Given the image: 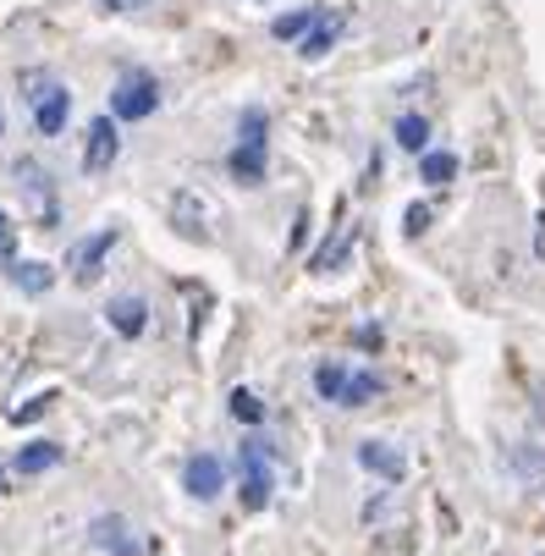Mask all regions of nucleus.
Masks as SVG:
<instances>
[{
  "label": "nucleus",
  "mask_w": 545,
  "mask_h": 556,
  "mask_svg": "<svg viewBox=\"0 0 545 556\" xmlns=\"http://www.w3.org/2000/svg\"><path fill=\"white\" fill-rule=\"evenodd\" d=\"M105 320H111V331H116V337H127V342H132V337H143V331H149V303H143L138 292H122V298H111V303H105Z\"/></svg>",
  "instance_id": "1a4fd4ad"
},
{
  "label": "nucleus",
  "mask_w": 545,
  "mask_h": 556,
  "mask_svg": "<svg viewBox=\"0 0 545 556\" xmlns=\"http://www.w3.org/2000/svg\"><path fill=\"white\" fill-rule=\"evenodd\" d=\"M182 485H188L193 502H215V496L226 491V463H220L215 452H193L188 468H182Z\"/></svg>",
  "instance_id": "423d86ee"
},
{
  "label": "nucleus",
  "mask_w": 545,
  "mask_h": 556,
  "mask_svg": "<svg viewBox=\"0 0 545 556\" xmlns=\"http://www.w3.org/2000/svg\"><path fill=\"white\" fill-rule=\"evenodd\" d=\"M534 414L545 419V380H534Z\"/></svg>",
  "instance_id": "7c9ffc66"
},
{
  "label": "nucleus",
  "mask_w": 545,
  "mask_h": 556,
  "mask_svg": "<svg viewBox=\"0 0 545 556\" xmlns=\"http://www.w3.org/2000/svg\"><path fill=\"white\" fill-rule=\"evenodd\" d=\"M172 210H177V215H182V231H188V237H193V243H210V231H204V226H199V220H204V204H199V199H193V193H177V204H172Z\"/></svg>",
  "instance_id": "a211bd4d"
},
{
  "label": "nucleus",
  "mask_w": 545,
  "mask_h": 556,
  "mask_svg": "<svg viewBox=\"0 0 545 556\" xmlns=\"http://www.w3.org/2000/svg\"><path fill=\"white\" fill-rule=\"evenodd\" d=\"M270 457H265V441L259 435H249L243 441V507L249 513H259L265 502H270Z\"/></svg>",
  "instance_id": "7ed1b4c3"
},
{
  "label": "nucleus",
  "mask_w": 545,
  "mask_h": 556,
  "mask_svg": "<svg viewBox=\"0 0 545 556\" xmlns=\"http://www.w3.org/2000/svg\"><path fill=\"white\" fill-rule=\"evenodd\" d=\"M342 386H347V369L342 364H320L315 369V391L326 396V403H342Z\"/></svg>",
  "instance_id": "6ab92c4d"
},
{
  "label": "nucleus",
  "mask_w": 545,
  "mask_h": 556,
  "mask_svg": "<svg viewBox=\"0 0 545 556\" xmlns=\"http://www.w3.org/2000/svg\"><path fill=\"white\" fill-rule=\"evenodd\" d=\"M512 468L523 473V480H540V473H545V452L540 446H518L512 452Z\"/></svg>",
  "instance_id": "b1692460"
},
{
  "label": "nucleus",
  "mask_w": 545,
  "mask_h": 556,
  "mask_svg": "<svg viewBox=\"0 0 545 556\" xmlns=\"http://www.w3.org/2000/svg\"><path fill=\"white\" fill-rule=\"evenodd\" d=\"M380 391H385V380H380L375 369H347V386H342V408H369Z\"/></svg>",
  "instance_id": "2eb2a0df"
},
{
  "label": "nucleus",
  "mask_w": 545,
  "mask_h": 556,
  "mask_svg": "<svg viewBox=\"0 0 545 556\" xmlns=\"http://www.w3.org/2000/svg\"><path fill=\"white\" fill-rule=\"evenodd\" d=\"M226 172L238 177L243 188H259L265 182V143H231L226 149Z\"/></svg>",
  "instance_id": "f8f14e48"
},
{
  "label": "nucleus",
  "mask_w": 545,
  "mask_h": 556,
  "mask_svg": "<svg viewBox=\"0 0 545 556\" xmlns=\"http://www.w3.org/2000/svg\"><path fill=\"white\" fill-rule=\"evenodd\" d=\"M358 348H380V331L375 326H358Z\"/></svg>",
  "instance_id": "c756f323"
},
{
  "label": "nucleus",
  "mask_w": 545,
  "mask_h": 556,
  "mask_svg": "<svg viewBox=\"0 0 545 556\" xmlns=\"http://www.w3.org/2000/svg\"><path fill=\"white\" fill-rule=\"evenodd\" d=\"M315 12H320V7H303V12H287V17H276V39H303V28L315 23Z\"/></svg>",
  "instance_id": "5701e85b"
},
{
  "label": "nucleus",
  "mask_w": 545,
  "mask_h": 556,
  "mask_svg": "<svg viewBox=\"0 0 545 556\" xmlns=\"http://www.w3.org/2000/svg\"><path fill=\"white\" fill-rule=\"evenodd\" d=\"M7 260H17V231H12V215L0 210V265Z\"/></svg>",
  "instance_id": "bb28decb"
},
{
  "label": "nucleus",
  "mask_w": 545,
  "mask_h": 556,
  "mask_svg": "<svg viewBox=\"0 0 545 556\" xmlns=\"http://www.w3.org/2000/svg\"><path fill=\"white\" fill-rule=\"evenodd\" d=\"M397 143L419 154V149L430 143V122H424V116H397Z\"/></svg>",
  "instance_id": "aec40b11"
},
{
  "label": "nucleus",
  "mask_w": 545,
  "mask_h": 556,
  "mask_svg": "<svg viewBox=\"0 0 545 556\" xmlns=\"http://www.w3.org/2000/svg\"><path fill=\"white\" fill-rule=\"evenodd\" d=\"M12 172H17V193L28 199V210L39 215V226H55V182H50V172H39L34 161H17Z\"/></svg>",
  "instance_id": "39448f33"
},
{
  "label": "nucleus",
  "mask_w": 545,
  "mask_h": 556,
  "mask_svg": "<svg viewBox=\"0 0 545 556\" xmlns=\"http://www.w3.org/2000/svg\"><path fill=\"white\" fill-rule=\"evenodd\" d=\"M337 39H342V12H315V23H308L303 39H297V55L303 61H320V55H331Z\"/></svg>",
  "instance_id": "9d476101"
},
{
  "label": "nucleus",
  "mask_w": 545,
  "mask_h": 556,
  "mask_svg": "<svg viewBox=\"0 0 545 556\" xmlns=\"http://www.w3.org/2000/svg\"><path fill=\"white\" fill-rule=\"evenodd\" d=\"M111 111H116V122H143V116H154V111H161V77L143 72V66L122 72L116 89H111Z\"/></svg>",
  "instance_id": "f257e3e1"
},
{
  "label": "nucleus",
  "mask_w": 545,
  "mask_h": 556,
  "mask_svg": "<svg viewBox=\"0 0 545 556\" xmlns=\"http://www.w3.org/2000/svg\"><path fill=\"white\" fill-rule=\"evenodd\" d=\"M50 403H55V396H34V403H23V408H12V425H34L39 414H50Z\"/></svg>",
  "instance_id": "a878e982"
},
{
  "label": "nucleus",
  "mask_w": 545,
  "mask_h": 556,
  "mask_svg": "<svg viewBox=\"0 0 545 556\" xmlns=\"http://www.w3.org/2000/svg\"><path fill=\"white\" fill-rule=\"evenodd\" d=\"M430 220H435V210H430V204H414V210L403 215V231H408V237H424Z\"/></svg>",
  "instance_id": "393cba45"
},
{
  "label": "nucleus",
  "mask_w": 545,
  "mask_h": 556,
  "mask_svg": "<svg viewBox=\"0 0 545 556\" xmlns=\"http://www.w3.org/2000/svg\"><path fill=\"white\" fill-rule=\"evenodd\" d=\"M111 17H127V12H149V0H100Z\"/></svg>",
  "instance_id": "cd10ccee"
},
{
  "label": "nucleus",
  "mask_w": 545,
  "mask_h": 556,
  "mask_svg": "<svg viewBox=\"0 0 545 556\" xmlns=\"http://www.w3.org/2000/svg\"><path fill=\"white\" fill-rule=\"evenodd\" d=\"M0 491H7V463H0Z\"/></svg>",
  "instance_id": "2f4dec72"
},
{
  "label": "nucleus",
  "mask_w": 545,
  "mask_h": 556,
  "mask_svg": "<svg viewBox=\"0 0 545 556\" xmlns=\"http://www.w3.org/2000/svg\"><path fill=\"white\" fill-rule=\"evenodd\" d=\"M116 154H122V132H116V116H100L89 122V138H84V172L100 177L116 166Z\"/></svg>",
  "instance_id": "20e7f679"
},
{
  "label": "nucleus",
  "mask_w": 545,
  "mask_h": 556,
  "mask_svg": "<svg viewBox=\"0 0 545 556\" xmlns=\"http://www.w3.org/2000/svg\"><path fill=\"white\" fill-rule=\"evenodd\" d=\"M238 143H270V116H265V111H243Z\"/></svg>",
  "instance_id": "4be33fe9"
},
{
  "label": "nucleus",
  "mask_w": 545,
  "mask_h": 556,
  "mask_svg": "<svg viewBox=\"0 0 545 556\" xmlns=\"http://www.w3.org/2000/svg\"><path fill=\"white\" fill-rule=\"evenodd\" d=\"M0 132H7V111H0Z\"/></svg>",
  "instance_id": "473e14b6"
},
{
  "label": "nucleus",
  "mask_w": 545,
  "mask_h": 556,
  "mask_svg": "<svg viewBox=\"0 0 545 556\" xmlns=\"http://www.w3.org/2000/svg\"><path fill=\"white\" fill-rule=\"evenodd\" d=\"M231 414H238L243 425H265V403H259V396H254L249 386H238V391H231Z\"/></svg>",
  "instance_id": "412c9836"
},
{
  "label": "nucleus",
  "mask_w": 545,
  "mask_h": 556,
  "mask_svg": "<svg viewBox=\"0 0 545 556\" xmlns=\"http://www.w3.org/2000/svg\"><path fill=\"white\" fill-rule=\"evenodd\" d=\"M419 177H424L430 188H446V182L457 177V154H446V149H430L424 161H419Z\"/></svg>",
  "instance_id": "f3484780"
},
{
  "label": "nucleus",
  "mask_w": 545,
  "mask_h": 556,
  "mask_svg": "<svg viewBox=\"0 0 545 556\" xmlns=\"http://www.w3.org/2000/svg\"><path fill=\"white\" fill-rule=\"evenodd\" d=\"M116 249V231H94V237H84L72 254H66V265H72V281L77 287H89V281H100V270H105V254Z\"/></svg>",
  "instance_id": "0eeeda50"
},
{
  "label": "nucleus",
  "mask_w": 545,
  "mask_h": 556,
  "mask_svg": "<svg viewBox=\"0 0 545 556\" xmlns=\"http://www.w3.org/2000/svg\"><path fill=\"white\" fill-rule=\"evenodd\" d=\"M534 260H540V265H545V210H540V215H534Z\"/></svg>",
  "instance_id": "c85d7f7f"
},
{
  "label": "nucleus",
  "mask_w": 545,
  "mask_h": 556,
  "mask_svg": "<svg viewBox=\"0 0 545 556\" xmlns=\"http://www.w3.org/2000/svg\"><path fill=\"white\" fill-rule=\"evenodd\" d=\"M89 545L94 551H105V556H138L143 545H138V534H132V523L127 518H116V513H105V518H94L89 523Z\"/></svg>",
  "instance_id": "6e6552de"
},
{
  "label": "nucleus",
  "mask_w": 545,
  "mask_h": 556,
  "mask_svg": "<svg viewBox=\"0 0 545 556\" xmlns=\"http://www.w3.org/2000/svg\"><path fill=\"white\" fill-rule=\"evenodd\" d=\"M358 463H364L369 473H380L385 485H397L403 473H408L403 452H397V446H385V441H358Z\"/></svg>",
  "instance_id": "9b49d317"
},
{
  "label": "nucleus",
  "mask_w": 545,
  "mask_h": 556,
  "mask_svg": "<svg viewBox=\"0 0 545 556\" xmlns=\"http://www.w3.org/2000/svg\"><path fill=\"white\" fill-rule=\"evenodd\" d=\"M353 243H358V226L342 220V226L326 237V249H315V260H308V265H315V270H342V260L353 254Z\"/></svg>",
  "instance_id": "4468645a"
},
{
  "label": "nucleus",
  "mask_w": 545,
  "mask_h": 556,
  "mask_svg": "<svg viewBox=\"0 0 545 556\" xmlns=\"http://www.w3.org/2000/svg\"><path fill=\"white\" fill-rule=\"evenodd\" d=\"M23 94H28V105H34V132H45V138H55V132H66V116H72V94L55 84V77H39V72H23Z\"/></svg>",
  "instance_id": "f03ea898"
},
{
  "label": "nucleus",
  "mask_w": 545,
  "mask_h": 556,
  "mask_svg": "<svg viewBox=\"0 0 545 556\" xmlns=\"http://www.w3.org/2000/svg\"><path fill=\"white\" fill-rule=\"evenodd\" d=\"M55 463H61V441H28V446L12 457V468L28 473V480H34V473H50Z\"/></svg>",
  "instance_id": "dca6fc26"
},
{
  "label": "nucleus",
  "mask_w": 545,
  "mask_h": 556,
  "mask_svg": "<svg viewBox=\"0 0 545 556\" xmlns=\"http://www.w3.org/2000/svg\"><path fill=\"white\" fill-rule=\"evenodd\" d=\"M0 270H7V276H12V281H17L28 298H45V292L55 287V265H45V260H23V254H17V260H7Z\"/></svg>",
  "instance_id": "ddd939ff"
}]
</instances>
